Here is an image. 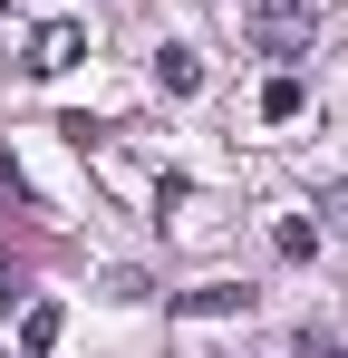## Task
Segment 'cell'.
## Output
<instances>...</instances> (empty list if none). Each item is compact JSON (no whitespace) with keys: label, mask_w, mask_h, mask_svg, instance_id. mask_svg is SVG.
<instances>
[{"label":"cell","mask_w":348,"mask_h":358,"mask_svg":"<svg viewBox=\"0 0 348 358\" xmlns=\"http://www.w3.org/2000/svg\"><path fill=\"white\" fill-rule=\"evenodd\" d=\"M0 10H10V0H0Z\"/></svg>","instance_id":"8"},{"label":"cell","mask_w":348,"mask_h":358,"mask_svg":"<svg viewBox=\"0 0 348 358\" xmlns=\"http://www.w3.org/2000/svg\"><path fill=\"white\" fill-rule=\"evenodd\" d=\"M242 29H252L271 59H300V49L319 39V10H310V0H242Z\"/></svg>","instance_id":"1"},{"label":"cell","mask_w":348,"mask_h":358,"mask_svg":"<svg viewBox=\"0 0 348 358\" xmlns=\"http://www.w3.org/2000/svg\"><path fill=\"white\" fill-rule=\"evenodd\" d=\"M300 107H310V87H300V78H271V87H261V117H271V126H290Z\"/></svg>","instance_id":"4"},{"label":"cell","mask_w":348,"mask_h":358,"mask_svg":"<svg viewBox=\"0 0 348 358\" xmlns=\"http://www.w3.org/2000/svg\"><path fill=\"white\" fill-rule=\"evenodd\" d=\"M271 252H281V262H310V252H319V233H310V223H300V213H290L281 233H271Z\"/></svg>","instance_id":"7"},{"label":"cell","mask_w":348,"mask_h":358,"mask_svg":"<svg viewBox=\"0 0 348 358\" xmlns=\"http://www.w3.org/2000/svg\"><path fill=\"white\" fill-rule=\"evenodd\" d=\"M58 329H68V320H58V300H29V310H20V358H49Z\"/></svg>","instance_id":"3"},{"label":"cell","mask_w":348,"mask_h":358,"mask_svg":"<svg viewBox=\"0 0 348 358\" xmlns=\"http://www.w3.org/2000/svg\"><path fill=\"white\" fill-rule=\"evenodd\" d=\"M155 78H165L174 97H194V87H203V59H194V49H165V59H155Z\"/></svg>","instance_id":"5"},{"label":"cell","mask_w":348,"mask_h":358,"mask_svg":"<svg viewBox=\"0 0 348 358\" xmlns=\"http://www.w3.org/2000/svg\"><path fill=\"white\" fill-rule=\"evenodd\" d=\"M184 310H194V320H232V310H252V291H232V281H213V291H194Z\"/></svg>","instance_id":"6"},{"label":"cell","mask_w":348,"mask_h":358,"mask_svg":"<svg viewBox=\"0 0 348 358\" xmlns=\"http://www.w3.org/2000/svg\"><path fill=\"white\" fill-rule=\"evenodd\" d=\"M78 49H87V29H78V20H49V29H39V39H29V78H58V68H78Z\"/></svg>","instance_id":"2"}]
</instances>
